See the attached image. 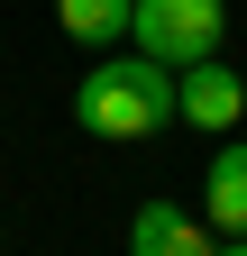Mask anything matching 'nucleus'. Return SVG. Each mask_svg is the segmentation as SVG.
<instances>
[{"instance_id":"f257e3e1","label":"nucleus","mask_w":247,"mask_h":256,"mask_svg":"<svg viewBox=\"0 0 247 256\" xmlns=\"http://www.w3.org/2000/svg\"><path fill=\"white\" fill-rule=\"evenodd\" d=\"M183 119V74L156 55H101L74 82V128L82 138H156Z\"/></svg>"},{"instance_id":"f03ea898","label":"nucleus","mask_w":247,"mask_h":256,"mask_svg":"<svg viewBox=\"0 0 247 256\" xmlns=\"http://www.w3.org/2000/svg\"><path fill=\"white\" fill-rule=\"evenodd\" d=\"M220 28H229V10H220V0H138V18H128V46L183 74V64L220 55Z\"/></svg>"},{"instance_id":"7ed1b4c3","label":"nucleus","mask_w":247,"mask_h":256,"mask_svg":"<svg viewBox=\"0 0 247 256\" xmlns=\"http://www.w3.org/2000/svg\"><path fill=\"white\" fill-rule=\"evenodd\" d=\"M238 110H247V82L229 74L220 55L183 64V119H192V128H210V138H229V128H238Z\"/></svg>"},{"instance_id":"20e7f679","label":"nucleus","mask_w":247,"mask_h":256,"mask_svg":"<svg viewBox=\"0 0 247 256\" xmlns=\"http://www.w3.org/2000/svg\"><path fill=\"white\" fill-rule=\"evenodd\" d=\"M128 256H220V229L210 220H183L174 202H146L128 220Z\"/></svg>"},{"instance_id":"39448f33","label":"nucleus","mask_w":247,"mask_h":256,"mask_svg":"<svg viewBox=\"0 0 247 256\" xmlns=\"http://www.w3.org/2000/svg\"><path fill=\"white\" fill-rule=\"evenodd\" d=\"M202 220L220 238H247V138H229L210 156V183H202Z\"/></svg>"},{"instance_id":"423d86ee","label":"nucleus","mask_w":247,"mask_h":256,"mask_svg":"<svg viewBox=\"0 0 247 256\" xmlns=\"http://www.w3.org/2000/svg\"><path fill=\"white\" fill-rule=\"evenodd\" d=\"M128 18H138V0H55V28L74 46H101V55L128 37Z\"/></svg>"},{"instance_id":"0eeeda50","label":"nucleus","mask_w":247,"mask_h":256,"mask_svg":"<svg viewBox=\"0 0 247 256\" xmlns=\"http://www.w3.org/2000/svg\"><path fill=\"white\" fill-rule=\"evenodd\" d=\"M220 256H247V238H220Z\"/></svg>"}]
</instances>
